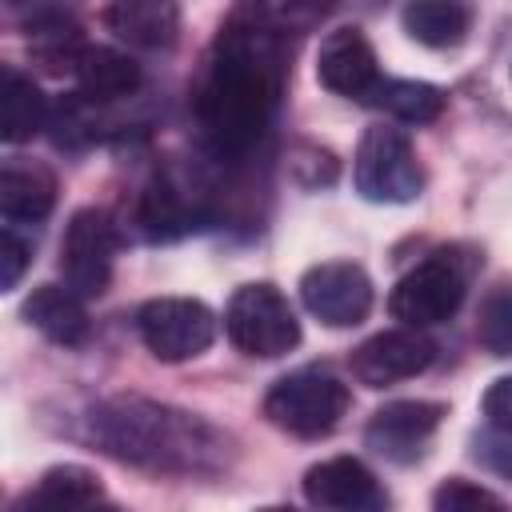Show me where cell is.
<instances>
[{
	"instance_id": "obj_5",
	"label": "cell",
	"mask_w": 512,
	"mask_h": 512,
	"mask_svg": "<svg viewBox=\"0 0 512 512\" xmlns=\"http://www.w3.org/2000/svg\"><path fill=\"white\" fill-rule=\"evenodd\" d=\"M224 332L228 340L256 360H276L300 344V320L288 304V296L268 284H240L224 308Z\"/></svg>"
},
{
	"instance_id": "obj_6",
	"label": "cell",
	"mask_w": 512,
	"mask_h": 512,
	"mask_svg": "<svg viewBox=\"0 0 512 512\" xmlns=\"http://www.w3.org/2000/svg\"><path fill=\"white\" fill-rule=\"evenodd\" d=\"M424 188L412 140L400 128L372 124L356 148V192L372 204H408Z\"/></svg>"
},
{
	"instance_id": "obj_27",
	"label": "cell",
	"mask_w": 512,
	"mask_h": 512,
	"mask_svg": "<svg viewBox=\"0 0 512 512\" xmlns=\"http://www.w3.org/2000/svg\"><path fill=\"white\" fill-rule=\"evenodd\" d=\"M480 408H484V416H488L492 428L512 432V376L492 380L488 392H484V400H480Z\"/></svg>"
},
{
	"instance_id": "obj_7",
	"label": "cell",
	"mask_w": 512,
	"mask_h": 512,
	"mask_svg": "<svg viewBox=\"0 0 512 512\" xmlns=\"http://www.w3.org/2000/svg\"><path fill=\"white\" fill-rule=\"evenodd\" d=\"M136 332L156 360L180 364L212 348L216 312L192 296H156L136 312Z\"/></svg>"
},
{
	"instance_id": "obj_14",
	"label": "cell",
	"mask_w": 512,
	"mask_h": 512,
	"mask_svg": "<svg viewBox=\"0 0 512 512\" xmlns=\"http://www.w3.org/2000/svg\"><path fill=\"white\" fill-rule=\"evenodd\" d=\"M76 76V96L88 100L92 108H104V104H116V100H128L140 92V64L132 56H124L120 48H108V44H88L72 68Z\"/></svg>"
},
{
	"instance_id": "obj_26",
	"label": "cell",
	"mask_w": 512,
	"mask_h": 512,
	"mask_svg": "<svg viewBox=\"0 0 512 512\" xmlns=\"http://www.w3.org/2000/svg\"><path fill=\"white\" fill-rule=\"evenodd\" d=\"M476 460H484L488 468L512 476V432H504V428H488V432L476 440Z\"/></svg>"
},
{
	"instance_id": "obj_1",
	"label": "cell",
	"mask_w": 512,
	"mask_h": 512,
	"mask_svg": "<svg viewBox=\"0 0 512 512\" xmlns=\"http://www.w3.org/2000/svg\"><path fill=\"white\" fill-rule=\"evenodd\" d=\"M288 76L284 28L272 8H236L192 88L200 140L216 160H244L272 128Z\"/></svg>"
},
{
	"instance_id": "obj_8",
	"label": "cell",
	"mask_w": 512,
	"mask_h": 512,
	"mask_svg": "<svg viewBox=\"0 0 512 512\" xmlns=\"http://www.w3.org/2000/svg\"><path fill=\"white\" fill-rule=\"evenodd\" d=\"M120 252V232L104 208H80L72 212L64 240H60V276L80 296H104L112 284V264Z\"/></svg>"
},
{
	"instance_id": "obj_17",
	"label": "cell",
	"mask_w": 512,
	"mask_h": 512,
	"mask_svg": "<svg viewBox=\"0 0 512 512\" xmlns=\"http://www.w3.org/2000/svg\"><path fill=\"white\" fill-rule=\"evenodd\" d=\"M204 216V200L188 196L184 184H176L172 176H156L136 204V224L148 240H172L184 236L188 228H196V220Z\"/></svg>"
},
{
	"instance_id": "obj_2",
	"label": "cell",
	"mask_w": 512,
	"mask_h": 512,
	"mask_svg": "<svg viewBox=\"0 0 512 512\" xmlns=\"http://www.w3.org/2000/svg\"><path fill=\"white\" fill-rule=\"evenodd\" d=\"M88 436L124 464L176 476H212L228 468L232 456V444L216 424L144 396H112L96 404Z\"/></svg>"
},
{
	"instance_id": "obj_12",
	"label": "cell",
	"mask_w": 512,
	"mask_h": 512,
	"mask_svg": "<svg viewBox=\"0 0 512 512\" xmlns=\"http://www.w3.org/2000/svg\"><path fill=\"white\" fill-rule=\"evenodd\" d=\"M440 420H444V404L436 400H392L372 412L364 428V444L392 464H408L436 436Z\"/></svg>"
},
{
	"instance_id": "obj_10",
	"label": "cell",
	"mask_w": 512,
	"mask_h": 512,
	"mask_svg": "<svg viewBox=\"0 0 512 512\" xmlns=\"http://www.w3.org/2000/svg\"><path fill=\"white\" fill-rule=\"evenodd\" d=\"M436 360V344L420 328H384L352 348L348 368L364 388H388L408 376H420Z\"/></svg>"
},
{
	"instance_id": "obj_4",
	"label": "cell",
	"mask_w": 512,
	"mask_h": 512,
	"mask_svg": "<svg viewBox=\"0 0 512 512\" xmlns=\"http://www.w3.org/2000/svg\"><path fill=\"white\" fill-rule=\"evenodd\" d=\"M348 404H352V392L340 376H332L328 368H296L268 388L264 416L288 436L320 440L340 424Z\"/></svg>"
},
{
	"instance_id": "obj_3",
	"label": "cell",
	"mask_w": 512,
	"mask_h": 512,
	"mask_svg": "<svg viewBox=\"0 0 512 512\" xmlns=\"http://www.w3.org/2000/svg\"><path fill=\"white\" fill-rule=\"evenodd\" d=\"M476 264H480L476 252L472 248H460V244L428 252L412 272H404L392 284L388 312L404 328H420V332L432 328V324H444L464 304Z\"/></svg>"
},
{
	"instance_id": "obj_11",
	"label": "cell",
	"mask_w": 512,
	"mask_h": 512,
	"mask_svg": "<svg viewBox=\"0 0 512 512\" xmlns=\"http://www.w3.org/2000/svg\"><path fill=\"white\" fill-rule=\"evenodd\" d=\"M316 80L344 96V100H360L368 104V96L376 92V84L384 80L376 68V52L368 44V36L356 24H340L320 40V56H316Z\"/></svg>"
},
{
	"instance_id": "obj_21",
	"label": "cell",
	"mask_w": 512,
	"mask_h": 512,
	"mask_svg": "<svg viewBox=\"0 0 512 512\" xmlns=\"http://www.w3.org/2000/svg\"><path fill=\"white\" fill-rule=\"evenodd\" d=\"M404 32L428 48H456L472 28V8L456 0H416L400 12Z\"/></svg>"
},
{
	"instance_id": "obj_19",
	"label": "cell",
	"mask_w": 512,
	"mask_h": 512,
	"mask_svg": "<svg viewBox=\"0 0 512 512\" xmlns=\"http://www.w3.org/2000/svg\"><path fill=\"white\" fill-rule=\"evenodd\" d=\"M104 24L132 48H172L180 32V8L168 0H116L104 8Z\"/></svg>"
},
{
	"instance_id": "obj_25",
	"label": "cell",
	"mask_w": 512,
	"mask_h": 512,
	"mask_svg": "<svg viewBox=\"0 0 512 512\" xmlns=\"http://www.w3.org/2000/svg\"><path fill=\"white\" fill-rule=\"evenodd\" d=\"M0 260H4V292H12V288L20 284L28 260H32V244H28L24 236H16L12 224H8L4 236H0Z\"/></svg>"
},
{
	"instance_id": "obj_24",
	"label": "cell",
	"mask_w": 512,
	"mask_h": 512,
	"mask_svg": "<svg viewBox=\"0 0 512 512\" xmlns=\"http://www.w3.org/2000/svg\"><path fill=\"white\" fill-rule=\"evenodd\" d=\"M432 512H508V504L484 484H472L464 476H448L432 492Z\"/></svg>"
},
{
	"instance_id": "obj_16",
	"label": "cell",
	"mask_w": 512,
	"mask_h": 512,
	"mask_svg": "<svg viewBox=\"0 0 512 512\" xmlns=\"http://www.w3.org/2000/svg\"><path fill=\"white\" fill-rule=\"evenodd\" d=\"M24 320L36 332H44L52 344H64V348H80L92 336L88 308H84V300L68 284H40V288H32V296L24 300Z\"/></svg>"
},
{
	"instance_id": "obj_13",
	"label": "cell",
	"mask_w": 512,
	"mask_h": 512,
	"mask_svg": "<svg viewBox=\"0 0 512 512\" xmlns=\"http://www.w3.org/2000/svg\"><path fill=\"white\" fill-rule=\"evenodd\" d=\"M304 496L320 512H384L376 476L356 456H328L304 472Z\"/></svg>"
},
{
	"instance_id": "obj_9",
	"label": "cell",
	"mask_w": 512,
	"mask_h": 512,
	"mask_svg": "<svg viewBox=\"0 0 512 512\" xmlns=\"http://www.w3.org/2000/svg\"><path fill=\"white\" fill-rule=\"evenodd\" d=\"M372 280L352 260H324L300 276L304 308L328 328H352L372 312Z\"/></svg>"
},
{
	"instance_id": "obj_29",
	"label": "cell",
	"mask_w": 512,
	"mask_h": 512,
	"mask_svg": "<svg viewBox=\"0 0 512 512\" xmlns=\"http://www.w3.org/2000/svg\"><path fill=\"white\" fill-rule=\"evenodd\" d=\"M260 512H296V508H260Z\"/></svg>"
},
{
	"instance_id": "obj_23",
	"label": "cell",
	"mask_w": 512,
	"mask_h": 512,
	"mask_svg": "<svg viewBox=\"0 0 512 512\" xmlns=\"http://www.w3.org/2000/svg\"><path fill=\"white\" fill-rule=\"evenodd\" d=\"M476 344L488 356H512V284L484 292L476 308Z\"/></svg>"
},
{
	"instance_id": "obj_18",
	"label": "cell",
	"mask_w": 512,
	"mask_h": 512,
	"mask_svg": "<svg viewBox=\"0 0 512 512\" xmlns=\"http://www.w3.org/2000/svg\"><path fill=\"white\" fill-rule=\"evenodd\" d=\"M56 208V176L36 160H8L0 172V212L16 224H36Z\"/></svg>"
},
{
	"instance_id": "obj_28",
	"label": "cell",
	"mask_w": 512,
	"mask_h": 512,
	"mask_svg": "<svg viewBox=\"0 0 512 512\" xmlns=\"http://www.w3.org/2000/svg\"><path fill=\"white\" fill-rule=\"evenodd\" d=\"M92 512H120V508H112V504H100V508H92Z\"/></svg>"
},
{
	"instance_id": "obj_20",
	"label": "cell",
	"mask_w": 512,
	"mask_h": 512,
	"mask_svg": "<svg viewBox=\"0 0 512 512\" xmlns=\"http://www.w3.org/2000/svg\"><path fill=\"white\" fill-rule=\"evenodd\" d=\"M48 120V100L36 88L32 76H24L20 68L4 64L0 68V136L4 144H24L32 140Z\"/></svg>"
},
{
	"instance_id": "obj_22",
	"label": "cell",
	"mask_w": 512,
	"mask_h": 512,
	"mask_svg": "<svg viewBox=\"0 0 512 512\" xmlns=\"http://www.w3.org/2000/svg\"><path fill=\"white\" fill-rule=\"evenodd\" d=\"M444 100L448 96L436 84H428V80H396V76H384L376 84V92L368 96L372 108H380V112H388V116H396L404 124L436 120L444 112Z\"/></svg>"
},
{
	"instance_id": "obj_15",
	"label": "cell",
	"mask_w": 512,
	"mask_h": 512,
	"mask_svg": "<svg viewBox=\"0 0 512 512\" xmlns=\"http://www.w3.org/2000/svg\"><path fill=\"white\" fill-rule=\"evenodd\" d=\"M100 500V480L84 464H56L36 484H28L8 512H92Z\"/></svg>"
}]
</instances>
